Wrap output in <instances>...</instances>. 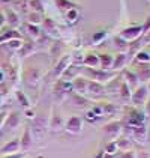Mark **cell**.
Returning a JSON list of instances; mask_svg holds the SVG:
<instances>
[{
	"mask_svg": "<svg viewBox=\"0 0 150 158\" xmlns=\"http://www.w3.org/2000/svg\"><path fill=\"white\" fill-rule=\"evenodd\" d=\"M83 73L89 75L90 78L89 80H95V81H99V83H107V81H110L114 78V71L110 73V71H104V69H101V68H83L81 69Z\"/></svg>",
	"mask_w": 150,
	"mask_h": 158,
	"instance_id": "cell-1",
	"label": "cell"
},
{
	"mask_svg": "<svg viewBox=\"0 0 150 158\" xmlns=\"http://www.w3.org/2000/svg\"><path fill=\"white\" fill-rule=\"evenodd\" d=\"M149 89H147V86L146 85H141L135 87L134 90H132V95H131V104L134 106V107H141V106H144L146 102H147V99H149Z\"/></svg>",
	"mask_w": 150,
	"mask_h": 158,
	"instance_id": "cell-2",
	"label": "cell"
},
{
	"mask_svg": "<svg viewBox=\"0 0 150 158\" xmlns=\"http://www.w3.org/2000/svg\"><path fill=\"white\" fill-rule=\"evenodd\" d=\"M143 24H137V26H128L125 27L119 36L123 38L126 42H135L140 38H143Z\"/></svg>",
	"mask_w": 150,
	"mask_h": 158,
	"instance_id": "cell-3",
	"label": "cell"
},
{
	"mask_svg": "<svg viewBox=\"0 0 150 158\" xmlns=\"http://www.w3.org/2000/svg\"><path fill=\"white\" fill-rule=\"evenodd\" d=\"M144 122H146V114H144L141 110H138L137 107L129 109L128 114H126V125H128V128L143 125Z\"/></svg>",
	"mask_w": 150,
	"mask_h": 158,
	"instance_id": "cell-4",
	"label": "cell"
},
{
	"mask_svg": "<svg viewBox=\"0 0 150 158\" xmlns=\"http://www.w3.org/2000/svg\"><path fill=\"white\" fill-rule=\"evenodd\" d=\"M122 131H123V123L120 121H111L104 125V134H105L110 140L119 139Z\"/></svg>",
	"mask_w": 150,
	"mask_h": 158,
	"instance_id": "cell-5",
	"label": "cell"
},
{
	"mask_svg": "<svg viewBox=\"0 0 150 158\" xmlns=\"http://www.w3.org/2000/svg\"><path fill=\"white\" fill-rule=\"evenodd\" d=\"M24 81L29 87H36L39 85V81H41V71L35 66L27 68L24 73Z\"/></svg>",
	"mask_w": 150,
	"mask_h": 158,
	"instance_id": "cell-6",
	"label": "cell"
},
{
	"mask_svg": "<svg viewBox=\"0 0 150 158\" xmlns=\"http://www.w3.org/2000/svg\"><path fill=\"white\" fill-rule=\"evenodd\" d=\"M83 130V119L80 116H71L65 123V131L69 134H80Z\"/></svg>",
	"mask_w": 150,
	"mask_h": 158,
	"instance_id": "cell-7",
	"label": "cell"
},
{
	"mask_svg": "<svg viewBox=\"0 0 150 158\" xmlns=\"http://www.w3.org/2000/svg\"><path fill=\"white\" fill-rule=\"evenodd\" d=\"M131 134H132V139L138 142V143H146L147 142V135H149V131H147V127L143 123V125H138V127H131Z\"/></svg>",
	"mask_w": 150,
	"mask_h": 158,
	"instance_id": "cell-8",
	"label": "cell"
},
{
	"mask_svg": "<svg viewBox=\"0 0 150 158\" xmlns=\"http://www.w3.org/2000/svg\"><path fill=\"white\" fill-rule=\"evenodd\" d=\"M21 152V142L18 137H15L12 140H9L5 146L0 148V154L2 155H9V154H18Z\"/></svg>",
	"mask_w": 150,
	"mask_h": 158,
	"instance_id": "cell-9",
	"label": "cell"
},
{
	"mask_svg": "<svg viewBox=\"0 0 150 158\" xmlns=\"http://www.w3.org/2000/svg\"><path fill=\"white\" fill-rule=\"evenodd\" d=\"M69 66H71V56L66 54V56H63L62 59L57 62V65H56V68H54V71H53V75H54L56 78H59L60 75L65 74V71H66Z\"/></svg>",
	"mask_w": 150,
	"mask_h": 158,
	"instance_id": "cell-10",
	"label": "cell"
},
{
	"mask_svg": "<svg viewBox=\"0 0 150 158\" xmlns=\"http://www.w3.org/2000/svg\"><path fill=\"white\" fill-rule=\"evenodd\" d=\"M20 122H21V114L18 113V111H9L8 113V116H6V121H5V128L6 130H14V128H17L18 125H20Z\"/></svg>",
	"mask_w": 150,
	"mask_h": 158,
	"instance_id": "cell-11",
	"label": "cell"
},
{
	"mask_svg": "<svg viewBox=\"0 0 150 158\" xmlns=\"http://www.w3.org/2000/svg\"><path fill=\"white\" fill-rule=\"evenodd\" d=\"M68 92H72V81H69V80H59L56 83V87H54L56 97L62 98V95L68 94Z\"/></svg>",
	"mask_w": 150,
	"mask_h": 158,
	"instance_id": "cell-12",
	"label": "cell"
},
{
	"mask_svg": "<svg viewBox=\"0 0 150 158\" xmlns=\"http://www.w3.org/2000/svg\"><path fill=\"white\" fill-rule=\"evenodd\" d=\"M42 29H44V32H47L50 36H54V38L60 36L59 29H57V24L51 20L50 17H45V18L42 20Z\"/></svg>",
	"mask_w": 150,
	"mask_h": 158,
	"instance_id": "cell-13",
	"label": "cell"
},
{
	"mask_svg": "<svg viewBox=\"0 0 150 158\" xmlns=\"http://www.w3.org/2000/svg\"><path fill=\"white\" fill-rule=\"evenodd\" d=\"M87 92L90 95L101 97V95L105 94V85H102L99 81H95V80H87Z\"/></svg>",
	"mask_w": 150,
	"mask_h": 158,
	"instance_id": "cell-14",
	"label": "cell"
},
{
	"mask_svg": "<svg viewBox=\"0 0 150 158\" xmlns=\"http://www.w3.org/2000/svg\"><path fill=\"white\" fill-rule=\"evenodd\" d=\"M87 80L89 78H86V77H75L74 81H72V89L77 94L86 97V94H87Z\"/></svg>",
	"mask_w": 150,
	"mask_h": 158,
	"instance_id": "cell-15",
	"label": "cell"
},
{
	"mask_svg": "<svg viewBox=\"0 0 150 158\" xmlns=\"http://www.w3.org/2000/svg\"><path fill=\"white\" fill-rule=\"evenodd\" d=\"M138 80H140V83H146V81H149L150 80V63H138V68L137 71Z\"/></svg>",
	"mask_w": 150,
	"mask_h": 158,
	"instance_id": "cell-16",
	"label": "cell"
},
{
	"mask_svg": "<svg viewBox=\"0 0 150 158\" xmlns=\"http://www.w3.org/2000/svg\"><path fill=\"white\" fill-rule=\"evenodd\" d=\"M126 62H128V54L126 53H119L112 57V65H111V69L114 73L120 71L122 68H125Z\"/></svg>",
	"mask_w": 150,
	"mask_h": 158,
	"instance_id": "cell-17",
	"label": "cell"
},
{
	"mask_svg": "<svg viewBox=\"0 0 150 158\" xmlns=\"http://www.w3.org/2000/svg\"><path fill=\"white\" fill-rule=\"evenodd\" d=\"M123 75H125V80H123V81H125V83L129 86L131 89H135V87H138V86H140V80H138L135 71L126 69L125 73H123Z\"/></svg>",
	"mask_w": 150,
	"mask_h": 158,
	"instance_id": "cell-18",
	"label": "cell"
},
{
	"mask_svg": "<svg viewBox=\"0 0 150 158\" xmlns=\"http://www.w3.org/2000/svg\"><path fill=\"white\" fill-rule=\"evenodd\" d=\"M83 63H84V66H87V68H98V66H99V54L89 53V54L84 56Z\"/></svg>",
	"mask_w": 150,
	"mask_h": 158,
	"instance_id": "cell-19",
	"label": "cell"
},
{
	"mask_svg": "<svg viewBox=\"0 0 150 158\" xmlns=\"http://www.w3.org/2000/svg\"><path fill=\"white\" fill-rule=\"evenodd\" d=\"M20 142H21V152H24L27 151L30 146H32V130L27 127L24 130V133H23V137L20 139Z\"/></svg>",
	"mask_w": 150,
	"mask_h": 158,
	"instance_id": "cell-20",
	"label": "cell"
},
{
	"mask_svg": "<svg viewBox=\"0 0 150 158\" xmlns=\"http://www.w3.org/2000/svg\"><path fill=\"white\" fill-rule=\"evenodd\" d=\"M119 95L122 98V101L125 102H131V95H132V89L126 85L125 81H122L119 86Z\"/></svg>",
	"mask_w": 150,
	"mask_h": 158,
	"instance_id": "cell-21",
	"label": "cell"
},
{
	"mask_svg": "<svg viewBox=\"0 0 150 158\" xmlns=\"http://www.w3.org/2000/svg\"><path fill=\"white\" fill-rule=\"evenodd\" d=\"M111 65H112V56L111 54H108V53H102V54H99L101 69L108 71V69H111Z\"/></svg>",
	"mask_w": 150,
	"mask_h": 158,
	"instance_id": "cell-22",
	"label": "cell"
},
{
	"mask_svg": "<svg viewBox=\"0 0 150 158\" xmlns=\"http://www.w3.org/2000/svg\"><path fill=\"white\" fill-rule=\"evenodd\" d=\"M50 127L53 131H60L62 128H65V122H63V118L56 111L51 118V122H50Z\"/></svg>",
	"mask_w": 150,
	"mask_h": 158,
	"instance_id": "cell-23",
	"label": "cell"
},
{
	"mask_svg": "<svg viewBox=\"0 0 150 158\" xmlns=\"http://www.w3.org/2000/svg\"><path fill=\"white\" fill-rule=\"evenodd\" d=\"M56 2V6L59 8V11L63 14H66L68 11H71V9H75V8H78L75 3H72L71 0H54Z\"/></svg>",
	"mask_w": 150,
	"mask_h": 158,
	"instance_id": "cell-24",
	"label": "cell"
},
{
	"mask_svg": "<svg viewBox=\"0 0 150 158\" xmlns=\"http://www.w3.org/2000/svg\"><path fill=\"white\" fill-rule=\"evenodd\" d=\"M5 18H6V23L11 26V27H15V26L20 24V17L12 9H6L5 11Z\"/></svg>",
	"mask_w": 150,
	"mask_h": 158,
	"instance_id": "cell-25",
	"label": "cell"
},
{
	"mask_svg": "<svg viewBox=\"0 0 150 158\" xmlns=\"http://www.w3.org/2000/svg\"><path fill=\"white\" fill-rule=\"evenodd\" d=\"M11 39H21V35H20V32L18 30H15V29H11V30H8V32H5V33H2L0 35V44L2 42H8V41H11Z\"/></svg>",
	"mask_w": 150,
	"mask_h": 158,
	"instance_id": "cell-26",
	"label": "cell"
},
{
	"mask_svg": "<svg viewBox=\"0 0 150 158\" xmlns=\"http://www.w3.org/2000/svg\"><path fill=\"white\" fill-rule=\"evenodd\" d=\"M116 143H117V148H119V152L132 149V142L128 137H119V139H116Z\"/></svg>",
	"mask_w": 150,
	"mask_h": 158,
	"instance_id": "cell-27",
	"label": "cell"
},
{
	"mask_svg": "<svg viewBox=\"0 0 150 158\" xmlns=\"http://www.w3.org/2000/svg\"><path fill=\"white\" fill-rule=\"evenodd\" d=\"M114 47L119 50L120 53H126L128 50L131 48V45H129V42H126L123 38H120V36H116L114 38Z\"/></svg>",
	"mask_w": 150,
	"mask_h": 158,
	"instance_id": "cell-28",
	"label": "cell"
},
{
	"mask_svg": "<svg viewBox=\"0 0 150 158\" xmlns=\"http://www.w3.org/2000/svg\"><path fill=\"white\" fill-rule=\"evenodd\" d=\"M15 98H17V101H18V104H20L21 107H24V109H29V107H30V101H29V98L26 97V94L23 90H17V92H15Z\"/></svg>",
	"mask_w": 150,
	"mask_h": 158,
	"instance_id": "cell-29",
	"label": "cell"
},
{
	"mask_svg": "<svg viewBox=\"0 0 150 158\" xmlns=\"http://www.w3.org/2000/svg\"><path fill=\"white\" fill-rule=\"evenodd\" d=\"M134 60L137 63H150V53L146 51V50H141V51H138L135 54Z\"/></svg>",
	"mask_w": 150,
	"mask_h": 158,
	"instance_id": "cell-30",
	"label": "cell"
},
{
	"mask_svg": "<svg viewBox=\"0 0 150 158\" xmlns=\"http://www.w3.org/2000/svg\"><path fill=\"white\" fill-rule=\"evenodd\" d=\"M72 101H74V104L77 107H80V109H83V107H86L89 104V99L84 95H80V94H77L75 92L74 95H72Z\"/></svg>",
	"mask_w": 150,
	"mask_h": 158,
	"instance_id": "cell-31",
	"label": "cell"
},
{
	"mask_svg": "<svg viewBox=\"0 0 150 158\" xmlns=\"http://www.w3.org/2000/svg\"><path fill=\"white\" fill-rule=\"evenodd\" d=\"M26 29H27V33L33 38V39L41 38V29H39V26L30 24V23H26Z\"/></svg>",
	"mask_w": 150,
	"mask_h": 158,
	"instance_id": "cell-32",
	"label": "cell"
},
{
	"mask_svg": "<svg viewBox=\"0 0 150 158\" xmlns=\"http://www.w3.org/2000/svg\"><path fill=\"white\" fill-rule=\"evenodd\" d=\"M42 14L41 12H29L27 15V23H30V24H42Z\"/></svg>",
	"mask_w": 150,
	"mask_h": 158,
	"instance_id": "cell-33",
	"label": "cell"
},
{
	"mask_svg": "<svg viewBox=\"0 0 150 158\" xmlns=\"http://www.w3.org/2000/svg\"><path fill=\"white\" fill-rule=\"evenodd\" d=\"M104 152L105 154H110V155H117L119 154V148H117V143H116V140H110L105 148H104Z\"/></svg>",
	"mask_w": 150,
	"mask_h": 158,
	"instance_id": "cell-34",
	"label": "cell"
},
{
	"mask_svg": "<svg viewBox=\"0 0 150 158\" xmlns=\"http://www.w3.org/2000/svg\"><path fill=\"white\" fill-rule=\"evenodd\" d=\"M29 8L32 9V12H44V3L42 0H29Z\"/></svg>",
	"mask_w": 150,
	"mask_h": 158,
	"instance_id": "cell-35",
	"label": "cell"
},
{
	"mask_svg": "<svg viewBox=\"0 0 150 158\" xmlns=\"http://www.w3.org/2000/svg\"><path fill=\"white\" fill-rule=\"evenodd\" d=\"M105 38H107V30H99V32H95V33H93L92 41H93L95 45H98V44H101Z\"/></svg>",
	"mask_w": 150,
	"mask_h": 158,
	"instance_id": "cell-36",
	"label": "cell"
},
{
	"mask_svg": "<svg viewBox=\"0 0 150 158\" xmlns=\"http://www.w3.org/2000/svg\"><path fill=\"white\" fill-rule=\"evenodd\" d=\"M23 44H24L23 39H11L6 42V47H9L11 50H21Z\"/></svg>",
	"mask_w": 150,
	"mask_h": 158,
	"instance_id": "cell-37",
	"label": "cell"
},
{
	"mask_svg": "<svg viewBox=\"0 0 150 158\" xmlns=\"http://www.w3.org/2000/svg\"><path fill=\"white\" fill-rule=\"evenodd\" d=\"M102 110H104V114H105V116H111L112 113L116 111V106H114V104H110V102H104V104H102Z\"/></svg>",
	"mask_w": 150,
	"mask_h": 158,
	"instance_id": "cell-38",
	"label": "cell"
},
{
	"mask_svg": "<svg viewBox=\"0 0 150 158\" xmlns=\"http://www.w3.org/2000/svg\"><path fill=\"white\" fill-rule=\"evenodd\" d=\"M116 158H137V152H135V151H132V149H129V151H123V152L117 154Z\"/></svg>",
	"mask_w": 150,
	"mask_h": 158,
	"instance_id": "cell-39",
	"label": "cell"
},
{
	"mask_svg": "<svg viewBox=\"0 0 150 158\" xmlns=\"http://www.w3.org/2000/svg\"><path fill=\"white\" fill-rule=\"evenodd\" d=\"M66 15V20L69 21V23H74L75 20L78 18V11H77V8L75 9H71V11H68V12L65 14Z\"/></svg>",
	"mask_w": 150,
	"mask_h": 158,
	"instance_id": "cell-40",
	"label": "cell"
},
{
	"mask_svg": "<svg viewBox=\"0 0 150 158\" xmlns=\"http://www.w3.org/2000/svg\"><path fill=\"white\" fill-rule=\"evenodd\" d=\"M21 56H27V54H30L32 51H33V42H29V44H23V47H21Z\"/></svg>",
	"mask_w": 150,
	"mask_h": 158,
	"instance_id": "cell-41",
	"label": "cell"
},
{
	"mask_svg": "<svg viewBox=\"0 0 150 158\" xmlns=\"http://www.w3.org/2000/svg\"><path fill=\"white\" fill-rule=\"evenodd\" d=\"M98 119H99V116H96V114H95L92 110L86 113V121H89V122H96Z\"/></svg>",
	"mask_w": 150,
	"mask_h": 158,
	"instance_id": "cell-42",
	"label": "cell"
},
{
	"mask_svg": "<svg viewBox=\"0 0 150 158\" xmlns=\"http://www.w3.org/2000/svg\"><path fill=\"white\" fill-rule=\"evenodd\" d=\"M26 152H18V154H9V155H3L2 158H24Z\"/></svg>",
	"mask_w": 150,
	"mask_h": 158,
	"instance_id": "cell-43",
	"label": "cell"
},
{
	"mask_svg": "<svg viewBox=\"0 0 150 158\" xmlns=\"http://www.w3.org/2000/svg\"><path fill=\"white\" fill-rule=\"evenodd\" d=\"M144 107H146V110H144V114H146V116L150 119V98L147 99V102L144 104Z\"/></svg>",
	"mask_w": 150,
	"mask_h": 158,
	"instance_id": "cell-44",
	"label": "cell"
},
{
	"mask_svg": "<svg viewBox=\"0 0 150 158\" xmlns=\"http://www.w3.org/2000/svg\"><path fill=\"white\" fill-rule=\"evenodd\" d=\"M150 30V17L146 20V23L143 24V33H146V32H149Z\"/></svg>",
	"mask_w": 150,
	"mask_h": 158,
	"instance_id": "cell-45",
	"label": "cell"
},
{
	"mask_svg": "<svg viewBox=\"0 0 150 158\" xmlns=\"http://www.w3.org/2000/svg\"><path fill=\"white\" fill-rule=\"evenodd\" d=\"M137 158H150V154L147 151H141V152H137Z\"/></svg>",
	"mask_w": 150,
	"mask_h": 158,
	"instance_id": "cell-46",
	"label": "cell"
},
{
	"mask_svg": "<svg viewBox=\"0 0 150 158\" xmlns=\"http://www.w3.org/2000/svg\"><path fill=\"white\" fill-rule=\"evenodd\" d=\"M143 42H144V44H150V30L143 35Z\"/></svg>",
	"mask_w": 150,
	"mask_h": 158,
	"instance_id": "cell-47",
	"label": "cell"
},
{
	"mask_svg": "<svg viewBox=\"0 0 150 158\" xmlns=\"http://www.w3.org/2000/svg\"><path fill=\"white\" fill-rule=\"evenodd\" d=\"M6 116H8V113H5V111L0 113V127H3V123L6 121Z\"/></svg>",
	"mask_w": 150,
	"mask_h": 158,
	"instance_id": "cell-48",
	"label": "cell"
},
{
	"mask_svg": "<svg viewBox=\"0 0 150 158\" xmlns=\"http://www.w3.org/2000/svg\"><path fill=\"white\" fill-rule=\"evenodd\" d=\"M5 23H6V18H5V15L0 12V30H2V27L5 26Z\"/></svg>",
	"mask_w": 150,
	"mask_h": 158,
	"instance_id": "cell-49",
	"label": "cell"
},
{
	"mask_svg": "<svg viewBox=\"0 0 150 158\" xmlns=\"http://www.w3.org/2000/svg\"><path fill=\"white\" fill-rule=\"evenodd\" d=\"M104 154H105L104 151H99V152H98V154H96L93 158H104Z\"/></svg>",
	"mask_w": 150,
	"mask_h": 158,
	"instance_id": "cell-50",
	"label": "cell"
},
{
	"mask_svg": "<svg viewBox=\"0 0 150 158\" xmlns=\"http://www.w3.org/2000/svg\"><path fill=\"white\" fill-rule=\"evenodd\" d=\"M26 116H27V118H33V111H32V110H30V111L27 110V111H26Z\"/></svg>",
	"mask_w": 150,
	"mask_h": 158,
	"instance_id": "cell-51",
	"label": "cell"
},
{
	"mask_svg": "<svg viewBox=\"0 0 150 158\" xmlns=\"http://www.w3.org/2000/svg\"><path fill=\"white\" fill-rule=\"evenodd\" d=\"M104 158H116V155H110V154H104Z\"/></svg>",
	"mask_w": 150,
	"mask_h": 158,
	"instance_id": "cell-52",
	"label": "cell"
},
{
	"mask_svg": "<svg viewBox=\"0 0 150 158\" xmlns=\"http://www.w3.org/2000/svg\"><path fill=\"white\" fill-rule=\"evenodd\" d=\"M3 78H5V75H3V73H2V71H0V83H2V81H3Z\"/></svg>",
	"mask_w": 150,
	"mask_h": 158,
	"instance_id": "cell-53",
	"label": "cell"
},
{
	"mask_svg": "<svg viewBox=\"0 0 150 158\" xmlns=\"http://www.w3.org/2000/svg\"><path fill=\"white\" fill-rule=\"evenodd\" d=\"M147 86V89H149V94H150V80H149V85H146Z\"/></svg>",
	"mask_w": 150,
	"mask_h": 158,
	"instance_id": "cell-54",
	"label": "cell"
},
{
	"mask_svg": "<svg viewBox=\"0 0 150 158\" xmlns=\"http://www.w3.org/2000/svg\"><path fill=\"white\" fill-rule=\"evenodd\" d=\"M0 134H2V127H0Z\"/></svg>",
	"mask_w": 150,
	"mask_h": 158,
	"instance_id": "cell-55",
	"label": "cell"
},
{
	"mask_svg": "<svg viewBox=\"0 0 150 158\" xmlns=\"http://www.w3.org/2000/svg\"><path fill=\"white\" fill-rule=\"evenodd\" d=\"M0 2H2V0H0Z\"/></svg>",
	"mask_w": 150,
	"mask_h": 158,
	"instance_id": "cell-56",
	"label": "cell"
},
{
	"mask_svg": "<svg viewBox=\"0 0 150 158\" xmlns=\"http://www.w3.org/2000/svg\"><path fill=\"white\" fill-rule=\"evenodd\" d=\"M149 53H150V51H149Z\"/></svg>",
	"mask_w": 150,
	"mask_h": 158,
	"instance_id": "cell-57",
	"label": "cell"
}]
</instances>
